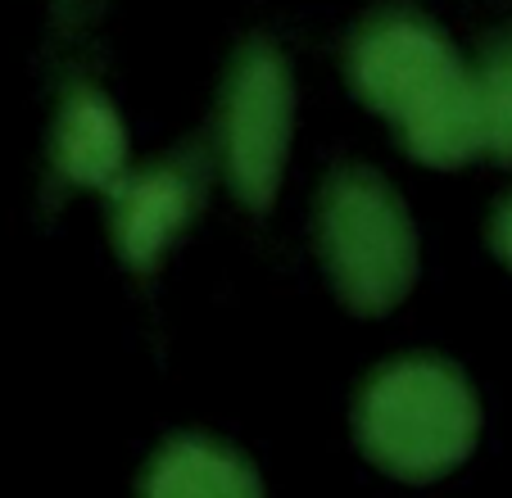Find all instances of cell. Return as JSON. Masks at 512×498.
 <instances>
[{"mask_svg":"<svg viewBox=\"0 0 512 498\" xmlns=\"http://www.w3.org/2000/svg\"><path fill=\"white\" fill-rule=\"evenodd\" d=\"M195 218V182L182 168H145L136 177H118L114 195V245L127 268L155 272L177 245L186 222Z\"/></svg>","mask_w":512,"mask_h":498,"instance_id":"5","label":"cell"},{"mask_svg":"<svg viewBox=\"0 0 512 498\" xmlns=\"http://www.w3.org/2000/svg\"><path fill=\"white\" fill-rule=\"evenodd\" d=\"M55 163L73 186H114L127 163V132L100 91L78 87L55 127Z\"/></svg>","mask_w":512,"mask_h":498,"instance_id":"6","label":"cell"},{"mask_svg":"<svg viewBox=\"0 0 512 498\" xmlns=\"http://www.w3.org/2000/svg\"><path fill=\"white\" fill-rule=\"evenodd\" d=\"M354 440L377 471L426 485L472 458L481 440V403L454 363L399 358L358 394Z\"/></svg>","mask_w":512,"mask_h":498,"instance_id":"2","label":"cell"},{"mask_svg":"<svg viewBox=\"0 0 512 498\" xmlns=\"http://www.w3.org/2000/svg\"><path fill=\"white\" fill-rule=\"evenodd\" d=\"M349 82L363 105L399 127V141L417 163L458 168L485 154L476 77L426 19L381 14L363 23L349 46Z\"/></svg>","mask_w":512,"mask_h":498,"instance_id":"1","label":"cell"},{"mask_svg":"<svg viewBox=\"0 0 512 498\" xmlns=\"http://www.w3.org/2000/svg\"><path fill=\"white\" fill-rule=\"evenodd\" d=\"M472 77H476V105H481L485 154L512 163V37H503Z\"/></svg>","mask_w":512,"mask_h":498,"instance_id":"8","label":"cell"},{"mask_svg":"<svg viewBox=\"0 0 512 498\" xmlns=\"http://www.w3.org/2000/svg\"><path fill=\"white\" fill-rule=\"evenodd\" d=\"M485 236H490L494 259H499L503 268L512 272V195H508V200L499 204V209H494V218H490V231H485Z\"/></svg>","mask_w":512,"mask_h":498,"instance_id":"9","label":"cell"},{"mask_svg":"<svg viewBox=\"0 0 512 498\" xmlns=\"http://www.w3.org/2000/svg\"><path fill=\"white\" fill-rule=\"evenodd\" d=\"M318 249L336 295L381 317L417 281V227L395 186L372 168H340L318 200Z\"/></svg>","mask_w":512,"mask_h":498,"instance_id":"3","label":"cell"},{"mask_svg":"<svg viewBox=\"0 0 512 498\" xmlns=\"http://www.w3.org/2000/svg\"><path fill=\"white\" fill-rule=\"evenodd\" d=\"M141 489L155 498H254L263 494L259 476L236 458L232 449L213 440H173L150 471L141 476Z\"/></svg>","mask_w":512,"mask_h":498,"instance_id":"7","label":"cell"},{"mask_svg":"<svg viewBox=\"0 0 512 498\" xmlns=\"http://www.w3.org/2000/svg\"><path fill=\"white\" fill-rule=\"evenodd\" d=\"M295 127L290 68L272 41H250L232 59L223 87V163L232 195L245 209H272L281 191Z\"/></svg>","mask_w":512,"mask_h":498,"instance_id":"4","label":"cell"}]
</instances>
